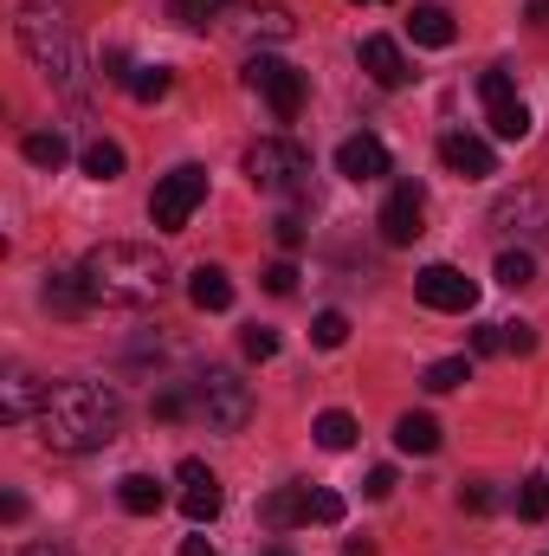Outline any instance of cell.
Returning a JSON list of instances; mask_svg holds the SVG:
<instances>
[{
	"instance_id": "obj_2",
	"label": "cell",
	"mask_w": 549,
	"mask_h": 556,
	"mask_svg": "<svg viewBox=\"0 0 549 556\" xmlns=\"http://www.w3.org/2000/svg\"><path fill=\"white\" fill-rule=\"evenodd\" d=\"M78 273H85L91 304H124V311H137V304H155V298L168 291V260H162L149 240H104V247L85 253Z\"/></svg>"
},
{
	"instance_id": "obj_35",
	"label": "cell",
	"mask_w": 549,
	"mask_h": 556,
	"mask_svg": "<svg viewBox=\"0 0 549 556\" xmlns=\"http://www.w3.org/2000/svg\"><path fill=\"white\" fill-rule=\"evenodd\" d=\"M272 240L284 247V253H297V247H304V220H297V214H278V220H272Z\"/></svg>"
},
{
	"instance_id": "obj_28",
	"label": "cell",
	"mask_w": 549,
	"mask_h": 556,
	"mask_svg": "<svg viewBox=\"0 0 549 556\" xmlns=\"http://www.w3.org/2000/svg\"><path fill=\"white\" fill-rule=\"evenodd\" d=\"M531 278H537V260H531V247H505V253H498V285L524 291Z\"/></svg>"
},
{
	"instance_id": "obj_19",
	"label": "cell",
	"mask_w": 549,
	"mask_h": 556,
	"mask_svg": "<svg viewBox=\"0 0 549 556\" xmlns=\"http://www.w3.org/2000/svg\"><path fill=\"white\" fill-rule=\"evenodd\" d=\"M188 304L194 311H233V278L220 266H194L188 273Z\"/></svg>"
},
{
	"instance_id": "obj_34",
	"label": "cell",
	"mask_w": 549,
	"mask_h": 556,
	"mask_svg": "<svg viewBox=\"0 0 549 556\" xmlns=\"http://www.w3.org/2000/svg\"><path fill=\"white\" fill-rule=\"evenodd\" d=\"M310 525H343V492H310Z\"/></svg>"
},
{
	"instance_id": "obj_10",
	"label": "cell",
	"mask_w": 549,
	"mask_h": 556,
	"mask_svg": "<svg viewBox=\"0 0 549 556\" xmlns=\"http://www.w3.org/2000/svg\"><path fill=\"white\" fill-rule=\"evenodd\" d=\"M375 227H382L388 247H413L426 233V188L420 181H395L388 201H382V214H375Z\"/></svg>"
},
{
	"instance_id": "obj_22",
	"label": "cell",
	"mask_w": 549,
	"mask_h": 556,
	"mask_svg": "<svg viewBox=\"0 0 549 556\" xmlns=\"http://www.w3.org/2000/svg\"><path fill=\"white\" fill-rule=\"evenodd\" d=\"M395 446H401V453H420V459L439 453V420L433 415H401L395 420Z\"/></svg>"
},
{
	"instance_id": "obj_40",
	"label": "cell",
	"mask_w": 549,
	"mask_h": 556,
	"mask_svg": "<svg viewBox=\"0 0 549 556\" xmlns=\"http://www.w3.org/2000/svg\"><path fill=\"white\" fill-rule=\"evenodd\" d=\"M188 415V395H181V389H162V395H155V420H181Z\"/></svg>"
},
{
	"instance_id": "obj_23",
	"label": "cell",
	"mask_w": 549,
	"mask_h": 556,
	"mask_svg": "<svg viewBox=\"0 0 549 556\" xmlns=\"http://www.w3.org/2000/svg\"><path fill=\"white\" fill-rule=\"evenodd\" d=\"M20 155H26L33 168H65L72 142L59 137V130H26V137H20Z\"/></svg>"
},
{
	"instance_id": "obj_3",
	"label": "cell",
	"mask_w": 549,
	"mask_h": 556,
	"mask_svg": "<svg viewBox=\"0 0 549 556\" xmlns=\"http://www.w3.org/2000/svg\"><path fill=\"white\" fill-rule=\"evenodd\" d=\"M26 59L46 72V85L59 91H78L85 78V59H78V39H72V20H65V0H20V20H13Z\"/></svg>"
},
{
	"instance_id": "obj_36",
	"label": "cell",
	"mask_w": 549,
	"mask_h": 556,
	"mask_svg": "<svg viewBox=\"0 0 549 556\" xmlns=\"http://www.w3.org/2000/svg\"><path fill=\"white\" fill-rule=\"evenodd\" d=\"M266 291H272V298H291V291H297V266H291V260L266 266Z\"/></svg>"
},
{
	"instance_id": "obj_39",
	"label": "cell",
	"mask_w": 549,
	"mask_h": 556,
	"mask_svg": "<svg viewBox=\"0 0 549 556\" xmlns=\"http://www.w3.org/2000/svg\"><path fill=\"white\" fill-rule=\"evenodd\" d=\"M505 350H511V356H531V350H537V330H531V324H505Z\"/></svg>"
},
{
	"instance_id": "obj_31",
	"label": "cell",
	"mask_w": 549,
	"mask_h": 556,
	"mask_svg": "<svg viewBox=\"0 0 549 556\" xmlns=\"http://www.w3.org/2000/svg\"><path fill=\"white\" fill-rule=\"evenodd\" d=\"M310 343H317V350H343V343H349V317H343V311H317Z\"/></svg>"
},
{
	"instance_id": "obj_33",
	"label": "cell",
	"mask_w": 549,
	"mask_h": 556,
	"mask_svg": "<svg viewBox=\"0 0 549 556\" xmlns=\"http://www.w3.org/2000/svg\"><path fill=\"white\" fill-rule=\"evenodd\" d=\"M240 350H246L253 363H272V356H278V330H266V324H253V330L240 337Z\"/></svg>"
},
{
	"instance_id": "obj_18",
	"label": "cell",
	"mask_w": 549,
	"mask_h": 556,
	"mask_svg": "<svg viewBox=\"0 0 549 556\" xmlns=\"http://www.w3.org/2000/svg\"><path fill=\"white\" fill-rule=\"evenodd\" d=\"M408 33H413V46H433V52L459 39V26H452V13H446L439 0H420V7H413V13H408Z\"/></svg>"
},
{
	"instance_id": "obj_8",
	"label": "cell",
	"mask_w": 549,
	"mask_h": 556,
	"mask_svg": "<svg viewBox=\"0 0 549 556\" xmlns=\"http://www.w3.org/2000/svg\"><path fill=\"white\" fill-rule=\"evenodd\" d=\"M246 91H259L266 104H272L278 124H297V111H304V72L297 65H284V59H272V52H253L246 59Z\"/></svg>"
},
{
	"instance_id": "obj_15",
	"label": "cell",
	"mask_w": 549,
	"mask_h": 556,
	"mask_svg": "<svg viewBox=\"0 0 549 556\" xmlns=\"http://www.w3.org/2000/svg\"><path fill=\"white\" fill-rule=\"evenodd\" d=\"M356 59H362V72H369V78H375V85H382V91H401V85H408V78H413L408 52H401V46H395V39H382V33H369V39H362V52H356Z\"/></svg>"
},
{
	"instance_id": "obj_38",
	"label": "cell",
	"mask_w": 549,
	"mask_h": 556,
	"mask_svg": "<svg viewBox=\"0 0 549 556\" xmlns=\"http://www.w3.org/2000/svg\"><path fill=\"white\" fill-rule=\"evenodd\" d=\"M104 78H111V85H130V78H137L130 52H117V46H111V52H104Z\"/></svg>"
},
{
	"instance_id": "obj_1",
	"label": "cell",
	"mask_w": 549,
	"mask_h": 556,
	"mask_svg": "<svg viewBox=\"0 0 549 556\" xmlns=\"http://www.w3.org/2000/svg\"><path fill=\"white\" fill-rule=\"evenodd\" d=\"M117 433H124V395L111 382H85V376L52 382V395L39 408V440L52 453H98Z\"/></svg>"
},
{
	"instance_id": "obj_20",
	"label": "cell",
	"mask_w": 549,
	"mask_h": 556,
	"mask_svg": "<svg viewBox=\"0 0 549 556\" xmlns=\"http://www.w3.org/2000/svg\"><path fill=\"white\" fill-rule=\"evenodd\" d=\"M46 304H52L59 317H85V304H91L85 273H46Z\"/></svg>"
},
{
	"instance_id": "obj_21",
	"label": "cell",
	"mask_w": 549,
	"mask_h": 556,
	"mask_svg": "<svg viewBox=\"0 0 549 556\" xmlns=\"http://www.w3.org/2000/svg\"><path fill=\"white\" fill-rule=\"evenodd\" d=\"M117 505H124L130 518H155V511H162V485H155L149 472H130V479H117Z\"/></svg>"
},
{
	"instance_id": "obj_12",
	"label": "cell",
	"mask_w": 549,
	"mask_h": 556,
	"mask_svg": "<svg viewBox=\"0 0 549 556\" xmlns=\"http://www.w3.org/2000/svg\"><path fill=\"white\" fill-rule=\"evenodd\" d=\"M439 162H446L459 181H485V175H498L491 142H485V137H465V130H446V137H439Z\"/></svg>"
},
{
	"instance_id": "obj_14",
	"label": "cell",
	"mask_w": 549,
	"mask_h": 556,
	"mask_svg": "<svg viewBox=\"0 0 549 556\" xmlns=\"http://www.w3.org/2000/svg\"><path fill=\"white\" fill-rule=\"evenodd\" d=\"M46 395H52V382H39L33 369H7V382H0V420H7V427L39 420Z\"/></svg>"
},
{
	"instance_id": "obj_41",
	"label": "cell",
	"mask_w": 549,
	"mask_h": 556,
	"mask_svg": "<svg viewBox=\"0 0 549 556\" xmlns=\"http://www.w3.org/2000/svg\"><path fill=\"white\" fill-rule=\"evenodd\" d=\"M472 350H478V356H498V350H505V324H478Z\"/></svg>"
},
{
	"instance_id": "obj_16",
	"label": "cell",
	"mask_w": 549,
	"mask_h": 556,
	"mask_svg": "<svg viewBox=\"0 0 549 556\" xmlns=\"http://www.w3.org/2000/svg\"><path fill=\"white\" fill-rule=\"evenodd\" d=\"M336 175H349V181H382L388 175V142L382 137H349L343 149H336Z\"/></svg>"
},
{
	"instance_id": "obj_49",
	"label": "cell",
	"mask_w": 549,
	"mask_h": 556,
	"mask_svg": "<svg viewBox=\"0 0 549 556\" xmlns=\"http://www.w3.org/2000/svg\"><path fill=\"white\" fill-rule=\"evenodd\" d=\"M356 7H375V0H356Z\"/></svg>"
},
{
	"instance_id": "obj_44",
	"label": "cell",
	"mask_w": 549,
	"mask_h": 556,
	"mask_svg": "<svg viewBox=\"0 0 549 556\" xmlns=\"http://www.w3.org/2000/svg\"><path fill=\"white\" fill-rule=\"evenodd\" d=\"M524 13H531V26H544V33H549V0H531Z\"/></svg>"
},
{
	"instance_id": "obj_30",
	"label": "cell",
	"mask_w": 549,
	"mask_h": 556,
	"mask_svg": "<svg viewBox=\"0 0 549 556\" xmlns=\"http://www.w3.org/2000/svg\"><path fill=\"white\" fill-rule=\"evenodd\" d=\"M518 518H524V525H544V518H549V479L531 472V479L518 485Z\"/></svg>"
},
{
	"instance_id": "obj_4",
	"label": "cell",
	"mask_w": 549,
	"mask_h": 556,
	"mask_svg": "<svg viewBox=\"0 0 549 556\" xmlns=\"http://www.w3.org/2000/svg\"><path fill=\"white\" fill-rule=\"evenodd\" d=\"M246 181L259 194H304L310 188V149L291 137H266L246 149Z\"/></svg>"
},
{
	"instance_id": "obj_48",
	"label": "cell",
	"mask_w": 549,
	"mask_h": 556,
	"mask_svg": "<svg viewBox=\"0 0 549 556\" xmlns=\"http://www.w3.org/2000/svg\"><path fill=\"white\" fill-rule=\"evenodd\" d=\"M266 556H291V551H284V544H278V551H266Z\"/></svg>"
},
{
	"instance_id": "obj_43",
	"label": "cell",
	"mask_w": 549,
	"mask_h": 556,
	"mask_svg": "<svg viewBox=\"0 0 549 556\" xmlns=\"http://www.w3.org/2000/svg\"><path fill=\"white\" fill-rule=\"evenodd\" d=\"M0 518H7V525H20V518H26V498H20V492H7V498H0Z\"/></svg>"
},
{
	"instance_id": "obj_9",
	"label": "cell",
	"mask_w": 549,
	"mask_h": 556,
	"mask_svg": "<svg viewBox=\"0 0 549 556\" xmlns=\"http://www.w3.org/2000/svg\"><path fill=\"white\" fill-rule=\"evenodd\" d=\"M478 98H485V124H491V137L498 142H524L531 137V111H524V98H518V85H511L505 65L478 72Z\"/></svg>"
},
{
	"instance_id": "obj_32",
	"label": "cell",
	"mask_w": 549,
	"mask_h": 556,
	"mask_svg": "<svg viewBox=\"0 0 549 556\" xmlns=\"http://www.w3.org/2000/svg\"><path fill=\"white\" fill-rule=\"evenodd\" d=\"M220 7H227V0H168V20H175V26H188V33H201Z\"/></svg>"
},
{
	"instance_id": "obj_26",
	"label": "cell",
	"mask_w": 549,
	"mask_h": 556,
	"mask_svg": "<svg viewBox=\"0 0 549 556\" xmlns=\"http://www.w3.org/2000/svg\"><path fill=\"white\" fill-rule=\"evenodd\" d=\"M291 33H297L291 7H278V0H259L253 7V39H291Z\"/></svg>"
},
{
	"instance_id": "obj_17",
	"label": "cell",
	"mask_w": 549,
	"mask_h": 556,
	"mask_svg": "<svg viewBox=\"0 0 549 556\" xmlns=\"http://www.w3.org/2000/svg\"><path fill=\"white\" fill-rule=\"evenodd\" d=\"M259 525H266V531L310 525V485H278V492H266V505H259Z\"/></svg>"
},
{
	"instance_id": "obj_25",
	"label": "cell",
	"mask_w": 549,
	"mask_h": 556,
	"mask_svg": "<svg viewBox=\"0 0 549 556\" xmlns=\"http://www.w3.org/2000/svg\"><path fill=\"white\" fill-rule=\"evenodd\" d=\"M459 382H472V363H465V356H446V363H433V369L420 376V389H426V395H452Z\"/></svg>"
},
{
	"instance_id": "obj_6",
	"label": "cell",
	"mask_w": 549,
	"mask_h": 556,
	"mask_svg": "<svg viewBox=\"0 0 549 556\" xmlns=\"http://www.w3.org/2000/svg\"><path fill=\"white\" fill-rule=\"evenodd\" d=\"M194 408H201V420L214 433H240L253 420V382H240L233 369H207L194 382Z\"/></svg>"
},
{
	"instance_id": "obj_24",
	"label": "cell",
	"mask_w": 549,
	"mask_h": 556,
	"mask_svg": "<svg viewBox=\"0 0 549 556\" xmlns=\"http://www.w3.org/2000/svg\"><path fill=\"white\" fill-rule=\"evenodd\" d=\"M310 433H317V446H323V453H349V446H356V420L343 415V408L317 415V427H310Z\"/></svg>"
},
{
	"instance_id": "obj_47",
	"label": "cell",
	"mask_w": 549,
	"mask_h": 556,
	"mask_svg": "<svg viewBox=\"0 0 549 556\" xmlns=\"http://www.w3.org/2000/svg\"><path fill=\"white\" fill-rule=\"evenodd\" d=\"M343 556H375V544H369V538H349V544H343Z\"/></svg>"
},
{
	"instance_id": "obj_7",
	"label": "cell",
	"mask_w": 549,
	"mask_h": 556,
	"mask_svg": "<svg viewBox=\"0 0 549 556\" xmlns=\"http://www.w3.org/2000/svg\"><path fill=\"white\" fill-rule=\"evenodd\" d=\"M505 240H518V247H549V194L544 188H505L498 201H491V214H485Z\"/></svg>"
},
{
	"instance_id": "obj_27",
	"label": "cell",
	"mask_w": 549,
	"mask_h": 556,
	"mask_svg": "<svg viewBox=\"0 0 549 556\" xmlns=\"http://www.w3.org/2000/svg\"><path fill=\"white\" fill-rule=\"evenodd\" d=\"M85 175H91V181H117V175H124V149L111 137H98L85 149Z\"/></svg>"
},
{
	"instance_id": "obj_29",
	"label": "cell",
	"mask_w": 549,
	"mask_h": 556,
	"mask_svg": "<svg viewBox=\"0 0 549 556\" xmlns=\"http://www.w3.org/2000/svg\"><path fill=\"white\" fill-rule=\"evenodd\" d=\"M168 85H175V72H168V65H137L130 98H137V104H155V98H168Z\"/></svg>"
},
{
	"instance_id": "obj_13",
	"label": "cell",
	"mask_w": 549,
	"mask_h": 556,
	"mask_svg": "<svg viewBox=\"0 0 549 556\" xmlns=\"http://www.w3.org/2000/svg\"><path fill=\"white\" fill-rule=\"evenodd\" d=\"M181 511H188V525H214L220 518V505H227V492H220V479L201 466V459H181Z\"/></svg>"
},
{
	"instance_id": "obj_42",
	"label": "cell",
	"mask_w": 549,
	"mask_h": 556,
	"mask_svg": "<svg viewBox=\"0 0 549 556\" xmlns=\"http://www.w3.org/2000/svg\"><path fill=\"white\" fill-rule=\"evenodd\" d=\"M362 492H369V498H388V492H395V466H375V472H369V485H362Z\"/></svg>"
},
{
	"instance_id": "obj_46",
	"label": "cell",
	"mask_w": 549,
	"mask_h": 556,
	"mask_svg": "<svg viewBox=\"0 0 549 556\" xmlns=\"http://www.w3.org/2000/svg\"><path fill=\"white\" fill-rule=\"evenodd\" d=\"M20 556H72V551H65V544H26Z\"/></svg>"
},
{
	"instance_id": "obj_5",
	"label": "cell",
	"mask_w": 549,
	"mask_h": 556,
	"mask_svg": "<svg viewBox=\"0 0 549 556\" xmlns=\"http://www.w3.org/2000/svg\"><path fill=\"white\" fill-rule=\"evenodd\" d=\"M201 201H207V168H194V162L168 168V175L155 181V194H149V220H155V233H181V227L194 220Z\"/></svg>"
},
{
	"instance_id": "obj_45",
	"label": "cell",
	"mask_w": 549,
	"mask_h": 556,
	"mask_svg": "<svg viewBox=\"0 0 549 556\" xmlns=\"http://www.w3.org/2000/svg\"><path fill=\"white\" fill-rule=\"evenodd\" d=\"M181 556H220V551H214L207 538H188V544H181Z\"/></svg>"
},
{
	"instance_id": "obj_37",
	"label": "cell",
	"mask_w": 549,
	"mask_h": 556,
	"mask_svg": "<svg viewBox=\"0 0 549 556\" xmlns=\"http://www.w3.org/2000/svg\"><path fill=\"white\" fill-rule=\"evenodd\" d=\"M459 511H472V518H478V511H491V485H485V479L459 485Z\"/></svg>"
},
{
	"instance_id": "obj_11",
	"label": "cell",
	"mask_w": 549,
	"mask_h": 556,
	"mask_svg": "<svg viewBox=\"0 0 549 556\" xmlns=\"http://www.w3.org/2000/svg\"><path fill=\"white\" fill-rule=\"evenodd\" d=\"M413 298L426 304V311H472L478 304V278H465L459 266H420L413 273Z\"/></svg>"
}]
</instances>
